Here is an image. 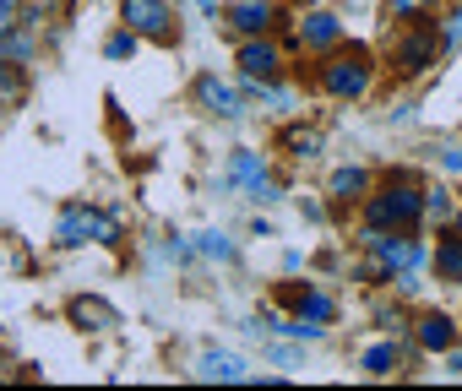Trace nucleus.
Returning <instances> with one entry per match:
<instances>
[{
  "instance_id": "6ab92c4d",
  "label": "nucleus",
  "mask_w": 462,
  "mask_h": 391,
  "mask_svg": "<svg viewBox=\"0 0 462 391\" xmlns=\"http://www.w3.org/2000/svg\"><path fill=\"white\" fill-rule=\"evenodd\" d=\"M435 267H440L446 277H462V245H446V250L435 256Z\"/></svg>"
},
{
  "instance_id": "393cba45",
  "label": "nucleus",
  "mask_w": 462,
  "mask_h": 391,
  "mask_svg": "<svg viewBox=\"0 0 462 391\" xmlns=\"http://www.w3.org/2000/svg\"><path fill=\"white\" fill-rule=\"evenodd\" d=\"M451 202H446V190H435V196H424V213H446Z\"/></svg>"
},
{
  "instance_id": "9b49d317",
  "label": "nucleus",
  "mask_w": 462,
  "mask_h": 391,
  "mask_svg": "<svg viewBox=\"0 0 462 391\" xmlns=\"http://www.w3.org/2000/svg\"><path fill=\"white\" fill-rule=\"evenodd\" d=\"M337 39V17H327V12H310L305 23H300V44H310V50H327Z\"/></svg>"
},
{
  "instance_id": "2eb2a0df",
  "label": "nucleus",
  "mask_w": 462,
  "mask_h": 391,
  "mask_svg": "<svg viewBox=\"0 0 462 391\" xmlns=\"http://www.w3.org/2000/svg\"><path fill=\"white\" fill-rule=\"evenodd\" d=\"M392 364H397V348H392V342H375V348L365 353V369H370V375H386Z\"/></svg>"
},
{
  "instance_id": "5701e85b",
  "label": "nucleus",
  "mask_w": 462,
  "mask_h": 391,
  "mask_svg": "<svg viewBox=\"0 0 462 391\" xmlns=\"http://www.w3.org/2000/svg\"><path fill=\"white\" fill-rule=\"evenodd\" d=\"M289 147H300V152H316V147H321V136H316V131H294V136H289Z\"/></svg>"
},
{
  "instance_id": "f257e3e1",
  "label": "nucleus",
  "mask_w": 462,
  "mask_h": 391,
  "mask_svg": "<svg viewBox=\"0 0 462 391\" xmlns=\"http://www.w3.org/2000/svg\"><path fill=\"white\" fill-rule=\"evenodd\" d=\"M55 240H60V245H88V240H93V245H115V240H120V223H115L109 213H93V207H66Z\"/></svg>"
},
{
  "instance_id": "a878e982",
  "label": "nucleus",
  "mask_w": 462,
  "mask_h": 391,
  "mask_svg": "<svg viewBox=\"0 0 462 391\" xmlns=\"http://www.w3.org/2000/svg\"><path fill=\"white\" fill-rule=\"evenodd\" d=\"M446 168H462V147H457V152H446Z\"/></svg>"
},
{
  "instance_id": "f8f14e48",
  "label": "nucleus",
  "mask_w": 462,
  "mask_h": 391,
  "mask_svg": "<svg viewBox=\"0 0 462 391\" xmlns=\"http://www.w3.org/2000/svg\"><path fill=\"white\" fill-rule=\"evenodd\" d=\"M419 342H424V348H451L457 332H451L446 315H424V321H419Z\"/></svg>"
},
{
  "instance_id": "dca6fc26",
  "label": "nucleus",
  "mask_w": 462,
  "mask_h": 391,
  "mask_svg": "<svg viewBox=\"0 0 462 391\" xmlns=\"http://www.w3.org/2000/svg\"><path fill=\"white\" fill-rule=\"evenodd\" d=\"M196 250L201 256H217V261H235V245H228L223 234H196Z\"/></svg>"
},
{
  "instance_id": "39448f33",
  "label": "nucleus",
  "mask_w": 462,
  "mask_h": 391,
  "mask_svg": "<svg viewBox=\"0 0 462 391\" xmlns=\"http://www.w3.org/2000/svg\"><path fill=\"white\" fill-rule=\"evenodd\" d=\"M365 245H370L386 267H397V272H419V261H424V250H419L413 240H386L381 229H370V234H365Z\"/></svg>"
},
{
  "instance_id": "412c9836",
  "label": "nucleus",
  "mask_w": 462,
  "mask_h": 391,
  "mask_svg": "<svg viewBox=\"0 0 462 391\" xmlns=\"http://www.w3.org/2000/svg\"><path fill=\"white\" fill-rule=\"evenodd\" d=\"M327 315H332V305H327L321 294H310V299L300 305V321H327Z\"/></svg>"
},
{
  "instance_id": "f3484780",
  "label": "nucleus",
  "mask_w": 462,
  "mask_h": 391,
  "mask_svg": "<svg viewBox=\"0 0 462 391\" xmlns=\"http://www.w3.org/2000/svg\"><path fill=\"white\" fill-rule=\"evenodd\" d=\"M71 310H77V321H93V326H109V321H115L109 305H98V299H77Z\"/></svg>"
},
{
  "instance_id": "aec40b11",
  "label": "nucleus",
  "mask_w": 462,
  "mask_h": 391,
  "mask_svg": "<svg viewBox=\"0 0 462 391\" xmlns=\"http://www.w3.org/2000/svg\"><path fill=\"white\" fill-rule=\"evenodd\" d=\"M23 28V0H0V33Z\"/></svg>"
},
{
  "instance_id": "4468645a",
  "label": "nucleus",
  "mask_w": 462,
  "mask_h": 391,
  "mask_svg": "<svg viewBox=\"0 0 462 391\" xmlns=\"http://www.w3.org/2000/svg\"><path fill=\"white\" fill-rule=\"evenodd\" d=\"M430 60H435V44L430 39H408L402 44V71H424Z\"/></svg>"
},
{
  "instance_id": "b1692460",
  "label": "nucleus",
  "mask_w": 462,
  "mask_h": 391,
  "mask_svg": "<svg viewBox=\"0 0 462 391\" xmlns=\"http://www.w3.org/2000/svg\"><path fill=\"white\" fill-rule=\"evenodd\" d=\"M446 50H462V12H457L451 28H446Z\"/></svg>"
},
{
  "instance_id": "f03ea898",
  "label": "nucleus",
  "mask_w": 462,
  "mask_h": 391,
  "mask_svg": "<svg viewBox=\"0 0 462 391\" xmlns=\"http://www.w3.org/2000/svg\"><path fill=\"white\" fill-rule=\"evenodd\" d=\"M419 213H424V196H419V190H408V185H397V190H381L375 202H370V229H386V223L408 229Z\"/></svg>"
},
{
  "instance_id": "7ed1b4c3",
  "label": "nucleus",
  "mask_w": 462,
  "mask_h": 391,
  "mask_svg": "<svg viewBox=\"0 0 462 391\" xmlns=\"http://www.w3.org/2000/svg\"><path fill=\"white\" fill-rule=\"evenodd\" d=\"M120 17L142 39H174V17H169L163 0H120Z\"/></svg>"
},
{
  "instance_id": "423d86ee",
  "label": "nucleus",
  "mask_w": 462,
  "mask_h": 391,
  "mask_svg": "<svg viewBox=\"0 0 462 391\" xmlns=\"http://www.w3.org/2000/svg\"><path fill=\"white\" fill-rule=\"evenodd\" d=\"M228 179H240V185L251 190V202H273V196H278V185L267 179V168H262L256 152H240L235 163H228Z\"/></svg>"
},
{
  "instance_id": "9d476101",
  "label": "nucleus",
  "mask_w": 462,
  "mask_h": 391,
  "mask_svg": "<svg viewBox=\"0 0 462 391\" xmlns=\"http://www.w3.org/2000/svg\"><path fill=\"white\" fill-rule=\"evenodd\" d=\"M228 23L240 33H262L273 23V12H267V0H240V6H228Z\"/></svg>"
},
{
  "instance_id": "a211bd4d",
  "label": "nucleus",
  "mask_w": 462,
  "mask_h": 391,
  "mask_svg": "<svg viewBox=\"0 0 462 391\" xmlns=\"http://www.w3.org/2000/svg\"><path fill=\"white\" fill-rule=\"evenodd\" d=\"M332 190H337V196L365 190V168H337V174H332Z\"/></svg>"
},
{
  "instance_id": "ddd939ff",
  "label": "nucleus",
  "mask_w": 462,
  "mask_h": 391,
  "mask_svg": "<svg viewBox=\"0 0 462 391\" xmlns=\"http://www.w3.org/2000/svg\"><path fill=\"white\" fill-rule=\"evenodd\" d=\"M28 93V82L17 77V66H0V109H17Z\"/></svg>"
},
{
  "instance_id": "0eeeda50",
  "label": "nucleus",
  "mask_w": 462,
  "mask_h": 391,
  "mask_svg": "<svg viewBox=\"0 0 462 391\" xmlns=\"http://www.w3.org/2000/svg\"><path fill=\"white\" fill-rule=\"evenodd\" d=\"M321 82H327V93H337V98H359L365 82H370V71H365V60H332Z\"/></svg>"
},
{
  "instance_id": "6e6552de",
  "label": "nucleus",
  "mask_w": 462,
  "mask_h": 391,
  "mask_svg": "<svg viewBox=\"0 0 462 391\" xmlns=\"http://www.w3.org/2000/svg\"><path fill=\"white\" fill-rule=\"evenodd\" d=\"M196 93H201V104H207L212 114H223V120L245 114V109H240V93H235V87H223L217 77H201V82H196Z\"/></svg>"
},
{
  "instance_id": "4be33fe9",
  "label": "nucleus",
  "mask_w": 462,
  "mask_h": 391,
  "mask_svg": "<svg viewBox=\"0 0 462 391\" xmlns=\"http://www.w3.org/2000/svg\"><path fill=\"white\" fill-rule=\"evenodd\" d=\"M125 55H136V33H115L109 39V60H125Z\"/></svg>"
},
{
  "instance_id": "20e7f679",
  "label": "nucleus",
  "mask_w": 462,
  "mask_h": 391,
  "mask_svg": "<svg viewBox=\"0 0 462 391\" xmlns=\"http://www.w3.org/2000/svg\"><path fill=\"white\" fill-rule=\"evenodd\" d=\"M196 380H223V386H240V380H251V364H245L240 353L207 348V353L196 359Z\"/></svg>"
},
{
  "instance_id": "1a4fd4ad",
  "label": "nucleus",
  "mask_w": 462,
  "mask_h": 391,
  "mask_svg": "<svg viewBox=\"0 0 462 391\" xmlns=\"http://www.w3.org/2000/svg\"><path fill=\"white\" fill-rule=\"evenodd\" d=\"M240 66H245V77L267 82V77L278 71V50H273V44H256V39H251V44L240 50Z\"/></svg>"
}]
</instances>
